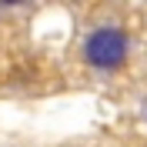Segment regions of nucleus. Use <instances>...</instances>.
<instances>
[{
  "label": "nucleus",
  "mask_w": 147,
  "mask_h": 147,
  "mask_svg": "<svg viewBox=\"0 0 147 147\" xmlns=\"http://www.w3.org/2000/svg\"><path fill=\"white\" fill-rule=\"evenodd\" d=\"M84 60L97 70H117L127 60V37L117 27H97L84 40Z\"/></svg>",
  "instance_id": "obj_1"
}]
</instances>
